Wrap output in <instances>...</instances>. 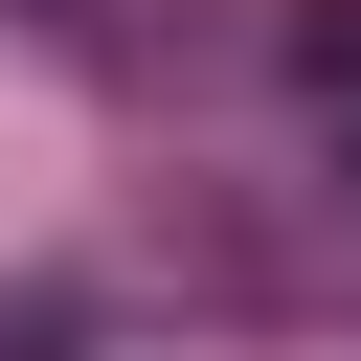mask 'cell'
Listing matches in <instances>:
<instances>
[{"instance_id":"obj_1","label":"cell","mask_w":361,"mask_h":361,"mask_svg":"<svg viewBox=\"0 0 361 361\" xmlns=\"http://www.w3.org/2000/svg\"><path fill=\"white\" fill-rule=\"evenodd\" d=\"M293 68H316V113H338V135H361V23H316V45H293Z\"/></svg>"}]
</instances>
